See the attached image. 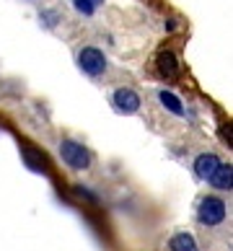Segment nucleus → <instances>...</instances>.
<instances>
[{
    "label": "nucleus",
    "instance_id": "nucleus-9",
    "mask_svg": "<svg viewBox=\"0 0 233 251\" xmlns=\"http://www.w3.org/2000/svg\"><path fill=\"white\" fill-rule=\"evenodd\" d=\"M169 246H171V251H200L197 249V241H194L192 233H176L171 238Z\"/></svg>",
    "mask_w": 233,
    "mask_h": 251
},
{
    "label": "nucleus",
    "instance_id": "nucleus-11",
    "mask_svg": "<svg viewBox=\"0 0 233 251\" xmlns=\"http://www.w3.org/2000/svg\"><path fill=\"white\" fill-rule=\"evenodd\" d=\"M104 5V0H76V11L83 13V16H91L96 13V8Z\"/></svg>",
    "mask_w": 233,
    "mask_h": 251
},
{
    "label": "nucleus",
    "instance_id": "nucleus-8",
    "mask_svg": "<svg viewBox=\"0 0 233 251\" xmlns=\"http://www.w3.org/2000/svg\"><path fill=\"white\" fill-rule=\"evenodd\" d=\"M210 181H212V187H215V189H231V184H233V166L231 163H218V169L212 171Z\"/></svg>",
    "mask_w": 233,
    "mask_h": 251
},
{
    "label": "nucleus",
    "instance_id": "nucleus-5",
    "mask_svg": "<svg viewBox=\"0 0 233 251\" xmlns=\"http://www.w3.org/2000/svg\"><path fill=\"white\" fill-rule=\"evenodd\" d=\"M21 155H24V163L29 166L31 171H36V174H47V171H50V161H47V155H44L42 151L24 145V148H21Z\"/></svg>",
    "mask_w": 233,
    "mask_h": 251
},
{
    "label": "nucleus",
    "instance_id": "nucleus-7",
    "mask_svg": "<svg viewBox=\"0 0 233 251\" xmlns=\"http://www.w3.org/2000/svg\"><path fill=\"white\" fill-rule=\"evenodd\" d=\"M155 65H158V73L166 75V78H176V75H179V60H176V54L169 52V50L158 52Z\"/></svg>",
    "mask_w": 233,
    "mask_h": 251
},
{
    "label": "nucleus",
    "instance_id": "nucleus-10",
    "mask_svg": "<svg viewBox=\"0 0 233 251\" xmlns=\"http://www.w3.org/2000/svg\"><path fill=\"white\" fill-rule=\"evenodd\" d=\"M158 101H161V104L166 106L171 111V114H176V117H184V106H181V101L176 99L171 91H161V94H158Z\"/></svg>",
    "mask_w": 233,
    "mask_h": 251
},
{
    "label": "nucleus",
    "instance_id": "nucleus-3",
    "mask_svg": "<svg viewBox=\"0 0 233 251\" xmlns=\"http://www.w3.org/2000/svg\"><path fill=\"white\" fill-rule=\"evenodd\" d=\"M197 218L205 226H218V223H223V218H226V202L218 200V197H205L197 207Z\"/></svg>",
    "mask_w": 233,
    "mask_h": 251
},
{
    "label": "nucleus",
    "instance_id": "nucleus-2",
    "mask_svg": "<svg viewBox=\"0 0 233 251\" xmlns=\"http://www.w3.org/2000/svg\"><path fill=\"white\" fill-rule=\"evenodd\" d=\"M78 65L86 75H101L106 70V57L99 47H83L78 54Z\"/></svg>",
    "mask_w": 233,
    "mask_h": 251
},
{
    "label": "nucleus",
    "instance_id": "nucleus-6",
    "mask_svg": "<svg viewBox=\"0 0 233 251\" xmlns=\"http://www.w3.org/2000/svg\"><path fill=\"white\" fill-rule=\"evenodd\" d=\"M218 163H220V158L215 153H202V155L194 158V174H197L200 179L207 181L210 176H212V171L218 169Z\"/></svg>",
    "mask_w": 233,
    "mask_h": 251
},
{
    "label": "nucleus",
    "instance_id": "nucleus-1",
    "mask_svg": "<svg viewBox=\"0 0 233 251\" xmlns=\"http://www.w3.org/2000/svg\"><path fill=\"white\" fill-rule=\"evenodd\" d=\"M60 155H62V161L76 171H83L91 166V153L86 151V145H80L76 140H62L60 143Z\"/></svg>",
    "mask_w": 233,
    "mask_h": 251
},
{
    "label": "nucleus",
    "instance_id": "nucleus-4",
    "mask_svg": "<svg viewBox=\"0 0 233 251\" xmlns=\"http://www.w3.org/2000/svg\"><path fill=\"white\" fill-rule=\"evenodd\" d=\"M114 106L122 111V114H135L140 109V96L132 88H117L114 91Z\"/></svg>",
    "mask_w": 233,
    "mask_h": 251
}]
</instances>
